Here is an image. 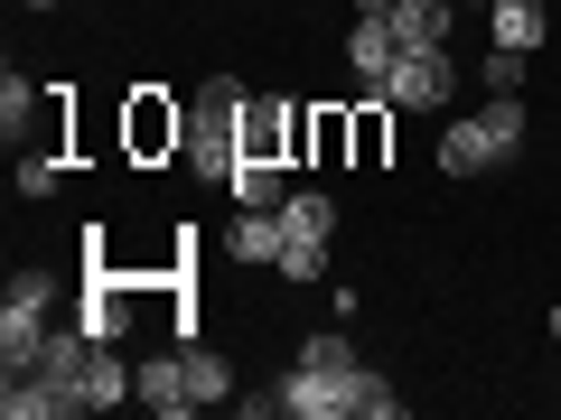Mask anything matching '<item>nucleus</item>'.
Here are the masks:
<instances>
[{"label":"nucleus","instance_id":"nucleus-1","mask_svg":"<svg viewBox=\"0 0 561 420\" xmlns=\"http://www.w3.org/2000/svg\"><path fill=\"white\" fill-rule=\"evenodd\" d=\"M234 160H243V84L216 75V84H197V103H187V168L225 178Z\"/></svg>","mask_w":561,"mask_h":420},{"label":"nucleus","instance_id":"nucleus-2","mask_svg":"<svg viewBox=\"0 0 561 420\" xmlns=\"http://www.w3.org/2000/svg\"><path fill=\"white\" fill-rule=\"evenodd\" d=\"M383 103H412V113H440L449 94H459V66H449V47H402V66L375 84Z\"/></svg>","mask_w":561,"mask_h":420},{"label":"nucleus","instance_id":"nucleus-3","mask_svg":"<svg viewBox=\"0 0 561 420\" xmlns=\"http://www.w3.org/2000/svg\"><path fill=\"white\" fill-rule=\"evenodd\" d=\"M122 140H131V160H169V150H187V103H169V94L140 84L131 113H122Z\"/></svg>","mask_w":561,"mask_h":420},{"label":"nucleus","instance_id":"nucleus-4","mask_svg":"<svg viewBox=\"0 0 561 420\" xmlns=\"http://www.w3.org/2000/svg\"><path fill=\"white\" fill-rule=\"evenodd\" d=\"M440 168H449V178H486V168H505V140L486 131V113H468V121L440 131Z\"/></svg>","mask_w":561,"mask_h":420},{"label":"nucleus","instance_id":"nucleus-5","mask_svg":"<svg viewBox=\"0 0 561 420\" xmlns=\"http://www.w3.org/2000/svg\"><path fill=\"white\" fill-rule=\"evenodd\" d=\"M393 66H402V38H393V20H356V28H346V75H356L365 94H375V84L393 75Z\"/></svg>","mask_w":561,"mask_h":420},{"label":"nucleus","instance_id":"nucleus-6","mask_svg":"<svg viewBox=\"0 0 561 420\" xmlns=\"http://www.w3.org/2000/svg\"><path fill=\"white\" fill-rule=\"evenodd\" d=\"M113 401H140V374L113 355V346H94V364H84V393H76V411H113Z\"/></svg>","mask_w":561,"mask_h":420},{"label":"nucleus","instance_id":"nucleus-7","mask_svg":"<svg viewBox=\"0 0 561 420\" xmlns=\"http://www.w3.org/2000/svg\"><path fill=\"white\" fill-rule=\"evenodd\" d=\"M280 243H290V234H280V206H243L234 234H225V253H234V261H280Z\"/></svg>","mask_w":561,"mask_h":420},{"label":"nucleus","instance_id":"nucleus-8","mask_svg":"<svg viewBox=\"0 0 561 420\" xmlns=\"http://www.w3.org/2000/svg\"><path fill=\"white\" fill-rule=\"evenodd\" d=\"M131 300H140L131 280H113V271H94V290H84V327H94V337L113 346L122 327H131Z\"/></svg>","mask_w":561,"mask_h":420},{"label":"nucleus","instance_id":"nucleus-9","mask_svg":"<svg viewBox=\"0 0 561 420\" xmlns=\"http://www.w3.org/2000/svg\"><path fill=\"white\" fill-rule=\"evenodd\" d=\"M187 355V401H197V411H225V401H234V364L216 355V346H179Z\"/></svg>","mask_w":561,"mask_h":420},{"label":"nucleus","instance_id":"nucleus-10","mask_svg":"<svg viewBox=\"0 0 561 420\" xmlns=\"http://www.w3.org/2000/svg\"><path fill=\"white\" fill-rule=\"evenodd\" d=\"M280 234L290 243H328L337 234V206H328L319 187H290V197H280Z\"/></svg>","mask_w":561,"mask_h":420},{"label":"nucleus","instance_id":"nucleus-11","mask_svg":"<svg viewBox=\"0 0 561 420\" xmlns=\"http://www.w3.org/2000/svg\"><path fill=\"white\" fill-rule=\"evenodd\" d=\"M140 401H150L160 420L197 411V401H187V355H160V364H140Z\"/></svg>","mask_w":561,"mask_h":420},{"label":"nucleus","instance_id":"nucleus-12","mask_svg":"<svg viewBox=\"0 0 561 420\" xmlns=\"http://www.w3.org/2000/svg\"><path fill=\"white\" fill-rule=\"evenodd\" d=\"M300 160H356V113H337V103H328V113H309V140H300Z\"/></svg>","mask_w":561,"mask_h":420},{"label":"nucleus","instance_id":"nucleus-13","mask_svg":"<svg viewBox=\"0 0 561 420\" xmlns=\"http://www.w3.org/2000/svg\"><path fill=\"white\" fill-rule=\"evenodd\" d=\"M449 20H459L449 0H402V10H393V38L402 47H449Z\"/></svg>","mask_w":561,"mask_h":420},{"label":"nucleus","instance_id":"nucleus-14","mask_svg":"<svg viewBox=\"0 0 561 420\" xmlns=\"http://www.w3.org/2000/svg\"><path fill=\"white\" fill-rule=\"evenodd\" d=\"M47 346V308H10L0 300V364H38Z\"/></svg>","mask_w":561,"mask_h":420},{"label":"nucleus","instance_id":"nucleus-15","mask_svg":"<svg viewBox=\"0 0 561 420\" xmlns=\"http://www.w3.org/2000/svg\"><path fill=\"white\" fill-rule=\"evenodd\" d=\"M486 20H496V47H542V0H486Z\"/></svg>","mask_w":561,"mask_h":420},{"label":"nucleus","instance_id":"nucleus-16","mask_svg":"<svg viewBox=\"0 0 561 420\" xmlns=\"http://www.w3.org/2000/svg\"><path fill=\"white\" fill-rule=\"evenodd\" d=\"M225 187H234V206H280L290 197V187H280V160H234Z\"/></svg>","mask_w":561,"mask_h":420},{"label":"nucleus","instance_id":"nucleus-17","mask_svg":"<svg viewBox=\"0 0 561 420\" xmlns=\"http://www.w3.org/2000/svg\"><path fill=\"white\" fill-rule=\"evenodd\" d=\"M383 113H393L383 94L356 103V168H383V140H393V121H383Z\"/></svg>","mask_w":561,"mask_h":420},{"label":"nucleus","instance_id":"nucleus-18","mask_svg":"<svg viewBox=\"0 0 561 420\" xmlns=\"http://www.w3.org/2000/svg\"><path fill=\"white\" fill-rule=\"evenodd\" d=\"M28 113H38V84H28L20 66H10V75H0V131L20 140V131H28Z\"/></svg>","mask_w":561,"mask_h":420},{"label":"nucleus","instance_id":"nucleus-19","mask_svg":"<svg viewBox=\"0 0 561 420\" xmlns=\"http://www.w3.org/2000/svg\"><path fill=\"white\" fill-rule=\"evenodd\" d=\"M486 94H524V47H486Z\"/></svg>","mask_w":561,"mask_h":420},{"label":"nucleus","instance_id":"nucleus-20","mask_svg":"<svg viewBox=\"0 0 561 420\" xmlns=\"http://www.w3.org/2000/svg\"><path fill=\"white\" fill-rule=\"evenodd\" d=\"M300 364H309V374H356V346H346V337H309Z\"/></svg>","mask_w":561,"mask_h":420},{"label":"nucleus","instance_id":"nucleus-21","mask_svg":"<svg viewBox=\"0 0 561 420\" xmlns=\"http://www.w3.org/2000/svg\"><path fill=\"white\" fill-rule=\"evenodd\" d=\"M319 261H328V243H280L272 271H280V280H319Z\"/></svg>","mask_w":561,"mask_h":420},{"label":"nucleus","instance_id":"nucleus-22","mask_svg":"<svg viewBox=\"0 0 561 420\" xmlns=\"http://www.w3.org/2000/svg\"><path fill=\"white\" fill-rule=\"evenodd\" d=\"M57 187V160H20V197H47Z\"/></svg>","mask_w":561,"mask_h":420},{"label":"nucleus","instance_id":"nucleus-23","mask_svg":"<svg viewBox=\"0 0 561 420\" xmlns=\"http://www.w3.org/2000/svg\"><path fill=\"white\" fill-rule=\"evenodd\" d=\"M393 10H402V0H356V20H393Z\"/></svg>","mask_w":561,"mask_h":420},{"label":"nucleus","instance_id":"nucleus-24","mask_svg":"<svg viewBox=\"0 0 561 420\" xmlns=\"http://www.w3.org/2000/svg\"><path fill=\"white\" fill-rule=\"evenodd\" d=\"M28 10H66V0H28Z\"/></svg>","mask_w":561,"mask_h":420},{"label":"nucleus","instance_id":"nucleus-25","mask_svg":"<svg viewBox=\"0 0 561 420\" xmlns=\"http://www.w3.org/2000/svg\"><path fill=\"white\" fill-rule=\"evenodd\" d=\"M552 346H561V308H552Z\"/></svg>","mask_w":561,"mask_h":420},{"label":"nucleus","instance_id":"nucleus-26","mask_svg":"<svg viewBox=\"0 0 561 420\" xmlns=\"http://www.w3.org/2000/svg\"><path fill=\"white\" fill-rule=\"evenodd\" d=\"M552 401H561V393H552Z\"/></svg>","mask_w":561,"mask_h":420}]
</instances>
